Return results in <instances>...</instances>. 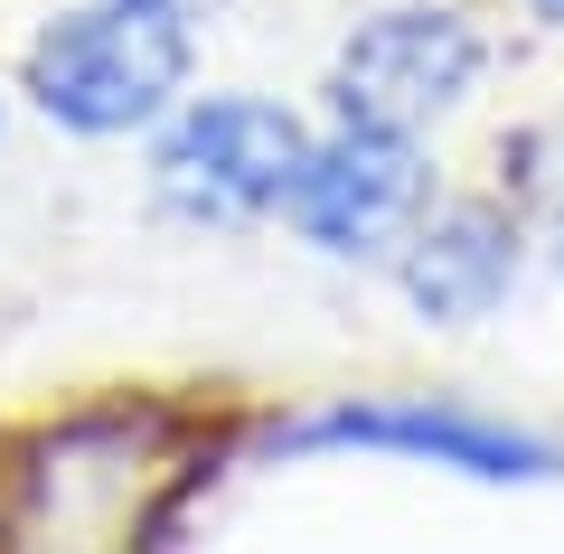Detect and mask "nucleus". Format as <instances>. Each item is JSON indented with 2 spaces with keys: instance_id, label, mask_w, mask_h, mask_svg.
<instances>
[{
  "instance_id": "obj_1",
  "label": "nucleus",
  "mask_w": 564,
  "mask_h": 554,
  "mask_svg": "<svg viewBox=\"0 0 564 554\" xmlns=\"http://www.w3.org/2000/svg\"><path fill=\"white\" fill-rule=\"evenodd\" d=\"M29 104L66 132H141L161 122L188 85V20L141 10V0H95L29 39Z\"/></svg>"
},
{
  "instance_id": "obj_2",
  "label": "nucleus",
  "mask_w": 564,
  "mask_h": 554,
  "mask_svg": "<svg viewBox=\"0 0 564 554\" xmlns=\"http://www.w3.org/2000/svg\"><path fill=\"white\" fill-rule=\"evenodd\" d=\"M302 141L311 132L263 95H198L170 113L161 151H151V188L188 226H254L282 207L292 170H302Z\"/></svg>"
},
{
  "instance_id": "obj_3",
  "label": "nucleus",
  "mask_w": 564,
  "mask_h": 554,
  "mask_svg": "<svg viewBox=\"0 0 564 554\" xmlns=\"http://www.w3.org/2000/svg\"><path fill=\"white\" fill-rule=\"evenodd\" d=\"M433 207V170H423L414 132L395 122H358L339 113V132L302 141V170L282 188V217L302 226L321 254L358 263V254H395L414 236V217Z\"/></svg>"
},
{
  "instance_id": "obj_4",
  "label": "nucleus",
  "mask_w": 564,
  "mask_h": 554,
  "mask_svg": "<svg viewBox=\"0 0 564 554\" xmlns=\"http://www.w3.org/2000/svg\"><path fill=\"white\" fill-rule=\"evenodd\" d=\"M480 29L443 0H404V10H377V20L348 29L339 66H329V104L358 122H395V132H423V122L462 113L480 95Z\"/></svg>"
},
{
  "instance_id": "obj_5",
  "label": "nucleus",
  "mask_w": 564,
  "mask_h": 554,
  "mask_svg": "<svg viewBox=\"0 0 564 554\" xmlns=\"http://www.w3.org/2000/svg\"><path fill=\"white\" fill-rule=\"evenodd\" d=\"M170 414L151 404H104V414H76V423H47L39 442H20L10 460V526L20 535H47V526H113L132 508L141 470L161 452Z\"/></svg>"
},
{
  "instance_id": "obj_6",
  "label": "nucleus",
  "mask_w": 564,
  "mask_h": 554,
  "mask_svg": "<svg viewBox=\"0 0 564 554\" xmlns=\"http://www.w3.org/2000/svg\"><path fill=\"white\" fill-rule=\"evenodd\" d=\"M273 452H414L433 470H462V479H555L564 452L518 423H489V414H462V404H433V395H395V404H329L311 423H282Z\"/></svg>"
},
{
  "instance_id": "obj_7",
  "label": "nucleus",
  "mask_w": 564,
  "mask_h": 554,
  "mask_svg": "<svg viewBox=\"0 0 564 554\" xmlns=\"http://www.w3.org/2000/svg\"><path fill=\"white\" fill-rule=\"evenodd\" d=\"M527 263V226L508 217L499 198H452L433 217H414V236L395 245V282L433 329H470L489 319L508 292H518Z\"/></svg>"
},
{
  "instance_id": "obj_8",
  "label": "nucleus",
  "mask_w": 564,
  "mask_h": 554,
  "mask_svg": "<svg viewBox=\"0 0 564 554\" xmlns=\"http://www.w3.org/2000/svg\"><path fill=\"white\" fill-rule=\"evenodd\" d=\"M141 10H170V20H198L207 0H141Z\"/></svg>"
},
{
  "instance_id": "obj_9",
  "label": "nucleus",
  "mask_w": 564,
  "mask_h": 554,
  "mask_svg": "<svg viewBox=\"0 0 564 554\" xmlns=\"http://www.w3.org/2000/svg\"><path fill=\"white\" fill-rule=\"evenodd\" d=\"M527 10H536V20H545V29H564V0H527Z\"/></svg>"
}]
</instances>
